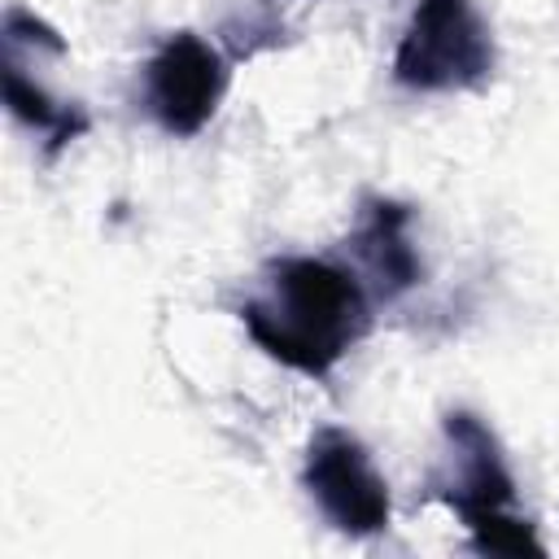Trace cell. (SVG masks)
Segmentation results:
<instances>
[{"instance_id":"4","label":"cell","mask_w":559,"mask_h":559,"mask_svg":"<svg viewBox=\"0 0 559 559\" xmlns=\"http://www.w3.org/2000/svg\"><path fill=\"white\" fill-rule=\"evenodd\" d=\"M441 432H445V459H441V472L428 485L432 498L445 502L463 520V528L480 515L511 511L515 476L502 459V445H498L493 428L472 411H450Z\"/></svg>"},{"instance_id":"6","label":"cell","mask_w":559,"mask_h":559,"mask_svg":"<svg viewBox=\"0 0 559 559\" xmlns=\"http://www.w3.org/2000/svg\"><path fill=\"white\" fill-rule=\"evenodd\" d=\"M406 223H411L406 205L371 201L362 210V223H358L354 240H349L358 266L371 275V288L380 297H397L411 284H419V253H415V245L406 236Z\"/></svg>"},{"instance_id":"1","label":"cell","mask_w":559,"mask_h":559,"mask_svg":"<svg viewBox=\"0 0 559 559\" xmlns=\"http://www.w3.org/2000/svg\"><path fill=\"white\" fill-rule=\"evenodd\" d=\"M240 323L275 362L301 376H328L371 328L367 288L336 262L275 258L262 293L240 306Z\"/></svg>"},{"instance_id":"2","label":"cell","mask_w":559,"mask_h":559,"mask_svg":"<svg viewBox=\"0 0 559 559\" xmlns=\"http://www.w3.org/2000/svg\"><path fill=\"white\" fill-rule=\"evenodd\" d=\"M498 48L472 0H419L393 52V79L411 92H472L493 79Z\"/></svg>"},{"instance_id":"8","label":"cell","mask_w":559,"mask_h":559,"mask_svg":"<svg viewBox=\"0 0 559 559\" xmlns=\"http://www.w3.org/2000/svg\"><path fill=\"white\" fill-rule=\"evenodd\" d=\"M472 542L480 550H493V555H546V546L537 542V528L511 511H498V515H480L467 524Z\"/></svg>"},{"instance_id":"5","label":"cell","mask_w":559,"mask_h":559,"mask_svg":"<svg viewBox=\"0 0 559 559\" xmlns=\"http://www.w3.org/2000/svg\"><path fill=\"white\" fill-rule=\"evenodd\" d=\"M223 92H227V61L214 44H205L192 31L170 35L144 70V100L162 122V131L170 135H197L214 118Z\"/></svg>"},{"instance_id":"7","label":"cell","mask_w":559,"mask_h":559,"mask_svg":"<svg viewBox=\"0 0 559 559\" xmlns=\"http://www.w3.org/2000/svg\"><path fill=\"white\" fill-rule=\"evenodd\" d=\"M4 100H9V109H13L17 122H26L31 131L48 135V153L66 148L70 140H79V135L87 131V114H83L79 105L57 100V96H52L44 83H35V79L26 74V66H17V61H4Z\"/></svg>"},{"instance_id":"3","label":"cell","mask_w":559,"mask_h":559,"mask_svg":"<svg viewBox=\"0 0 559 559\" xmlns=\"http://www.w3.org/2000/svg\"><path fill=\"white\" fill-rule=\"evenodd\" d=\"M310 498L319 502V511L328 515V524L336 533L349 537H371L389 528L393 502H389V485L376 472L371 454L362 450V441L345 428H319L306 445V472H301Z\"/></svg>"}]
</instances>
